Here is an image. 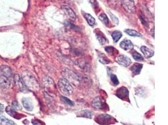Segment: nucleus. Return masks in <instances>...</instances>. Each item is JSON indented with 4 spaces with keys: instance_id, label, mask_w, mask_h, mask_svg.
I'll use <instances>...</instances> for the list:
<instances>
[{
    "instance_id": "obj_1",
    "label": "nucleus",
    "mask_w": 168,
    "mask_h": 125,
    "mask_svg": "<svg viewBox=\"0 0 168 125\" xmlns=\"http://www.w3.org/2000/svg\"><path fill=\"white\" fill-rule=\"evenodd\" d=\"M22 79L23 80L24 83L29 90L35 91L39 90V85L36 79L34 78V76L31 73L26 71V72L23 74Z\"/></svg>"
},
{
    "instance_id": "obj_2",
    "label": "nucleus",
    "mask_w": 168,
    "mask_h": 125,
    "mask_svg": "<svg viewBox=\"0 0 168 125\" xmlns=\"http://www.w3.org/2000/svg\"><path fill=\"white\" fill-rule=\"evenodd\" d=\"M58 87L60 92L64 95L69 96L73 93V87L69 81L64 78H60L58 82Z\"/></svg>"
},
{
    "instance_id": "obj_3",
    "label": "nucleus",
    "mask_w": 168,
    "mask_h": 125,
    "mask_svg": "<svg viewBox=\"0 0 168 125\" xmlns=\"http://www.w3.org/2000/svg\"><path fill=\"white\" fill-rule=\"evenodd\" d=\"M95 121L100 124H113L116 122V120L115 119L111 116L107 114H102L98 115L96 117Z\"/></svg>"
},
{
    "instance_id": "obj_4",
    "label": "nucleus",
    "mask_w": 168,
    "mask_h": 125,
    "mask_svg": "<svg viewBox=\"0 0 168 125\" xmlns=\"http://www.w3.org/2000/svg\"><path fill=\"white\" fill-rule=\"evenodd\" d=\"M122 4L124 10L129 13L135 12V6L134 0H122Z\"/></svg>"
},
{
    "instance_id": "obj_5",
    "label": "nucleus",
    "mask_w": 168,
    "mask_h": 125,
    "mask_svg": "<svg viewBox=\"0 0 168 125\" xmlns=\"http://www.w3.org/2000/svg\"><path fill=\"white\" fill-rule=\"evenodd\" d=\"M115 95L118 98H120V99L123 101H127L130 102L129 91L128 90V89L126 87L122 86L119 88L117 90Z\"/></svg>"
},
{
    "instance_id": "obj_6",
    "label": "nucleus",
    "mask_w": 168,
    "mask_h": 125,
    "mask_svg": "<svg viewBox=\"0 0 168 125\" xmlns=\"http://www.w3.org/2000/svg\"><path fill=\"white\" fill-rule=\"evenodd\" d=\"M14 81H15V83L16 87L20 91L26 93V92L29 91L27 87L26 86L25 84L24 83V82H23L22 78L20 77V76L19 75H15L14 76Z\"/></svg>"
},
{
    "instance_id": "obj_7",
    "label": "nucleus",
    "mask_w": 168,
    "mask_h": 125,
    "mask_svg": "<svg viewBox=\"0 0 168 125\" xmlns=\"http://www.w3.org/2000/svg\"><path fill=\"white\" fill-rule=\"evenodd\" d=\"M92 105L94 108L98 110H104L107 108V104L105 100L100 96H97L94 98L92 101Z\"/></svg>"
},
{
    "instance_id": "obj_8",
    "label": "nucleus",
    "mask_w": 168,
    "mask_h": 125,
    "mask_svg": "<svg viewBox=\"0 0 168 125\" xmlns=\"http://www.w3.org/2000/svg\"><path fill=\"white\" fill-rule=\"evenodd\" d=\"M116 61L120 65L124 67H128L132 63V60L130 58L124 55H120L118 56L116 58Z\"/></svg>"
},
{
    "instance_id": "obj_9",
    "label": "nucleus",
    "mask_w": 168,
    "mask_h": 125,
    "mask_svg": "<svg viewBox=\"0 0 168 125\" xmlns=\"http://www.w3.org/2000/svg\"><path fill=\"white\" fill-rule=\"evenodd\" d=\"M61 9L64 11L65 14L69 17V19L73 21H74L76 20V14L74 11L70 8L69 6L67 5L62 6Z\"/></svg>"
},
{
    "instance_id": "obj_10",
    "label": "nucleus",
    "mask_w": 168,
    "mask_h": 125,
    "mask_svg": "<svg viewBox=\"0 0 168 125\" xmlns=\"http://www.w3.org/2000/svg\"><path fill=\"white\" fill-rule=\"evenodd\" d=\"M120 46L122 49L125 51H130L134 48L133 43H132L130 40L127 39H125L121 41V43H120Z\"/></svg>"
},
{
    "instance_id": "obj_11",
    "label": "nucleus",
    "mask_w": 168,
    "mask_h": 125,
    "mask_svg": "<svg viewBox=\"0 0 168 125\" xmlns=\"http://www.w3.org/2000/svg\"><path fill=\"white\" fill-rule=\"evenodd\" d=\"M22 103L24 108L27 111H30L33 109V104L30 98H23L22 100Z\"/></svg>"
},
{
    "instance_id": "obj_12",
    "label": "nucleus",
    "mask_w": 168,
    "mask_h": 125,
    "mask_svg": "<svg viewBox=\"0 0 168 125\" xmlns=\"http://www.w3.org/2000/svg\"><path fill=\"white\" fill-rule=\"evenodd\" d=\"M11 86V82L10 81V78L2 75L0 76V87L4 89H8Z\"/></svg>"
},
{
    "instance_id": "obj_13",
    "label": "nucleus",
    "mask_w": 168,
    "mask_h": 125,
    "mask_svg": "<svg viewBox=\"0 0 168 125\" xmlns=\"http://www.w3.org/2000/svg\"><path fill=\"white\" fill-rule=\"evenodd\" d=\"M143 68V65L141 63H138V62H135L134 64H133L130 69L132 71V73L134 74V75H138L140 73L141 70H142Z\"/></svg>"
},
{
    "instance_id": "obj_14",
    "label": "nucleus",
    "mask_w": 168,
    "mask_h": 125,
    "mask_svg": "<svg viewBox=\"0 0 168 125\" xmlns=\"http://www.w3.org/2000/svg\"><path fill=\"white\" fill-rule=\"evenodd\" d=\"M94 33L97 40H98L99 43L101 44H103H103H105L106 43H107V38H106L105 35L100 30H96L94 31Z\"/></svg>"
},
{
    "instance_id": "obj_15",
    "label": "nucleus",
    "mask_w": 168,
    "mask_h": 125,
    "mask_svg": "<svg viewBox=\"0 0 168 125\" xmlns=\"http://www.w3.org/2000/svg\"><path fill=\"white\" fill-rule=\"evenodd\" d=\"M6 112L10 116V117L15 118V119H20L22 118V116L21 114H20L19 113H17L15 110H14L12 107H10V106H7L6 109H5Z\"/></svg>"
},
{
    "instance_id": "obj_16",
    "label": "nucleus",
    "mask_w": 168,
    "mask_h": 125,
    "mask_svg": "<svg viewBox=\"0 0 168 125\" xmlns=\"http://www.w3.org/2000/svg\"><path fill=\"white\" fill-rule=\"evenodd\" d=\"M140 50H141V51L142 52L144 56L146 58H151L154 55V51L153 50H151L150 48H148L147 47H146L145 46H142V47H141Z\"/></svg>"
},
{
    "instance_id": "obj_17",
    "label": "nucleus",
    "mask_w": 168,
    "mask_h": 125,
    "mask_svg": "<svg viewBox=\"0 0 168 125\" xmlns=\"http://www.w3.org/2000/svg\"><path fill=\"white\" fill-rule=\"evenodd\" d=\"M0 71L4 76H6L8 78H10L12 75V71L11 68L6 65H3L0 68Z\"/></svg>"
},
{
    "instance_id": "obj_18",
    "label": "nucleus",
    "mask_w": 168,
    "mask_h": 125,
    "mask_svg": "<svg viewBox=\"0 0 168 125\" xmlns=\"http://www.w3.org/2000/svg\"><path fill=\"white\" fill-rule=\"evenodd\" d=\"M98 57L99 61L101 62V64L108 65V64H110L111 62L110 59L107 56H106L104 53H99L98 55Z\"/></svg>"
},
{
    "instance_id": "obj_19",
    "label": "nucleus",
    "mask_w": 168,
    "mask_h": 125,
    "mask_svg": "<svg viewBox=\"0 0 168 125\" xmlns=\"http://www.w3.org/2000/svg\"><path fill=\"white\" fill-rule=\"evenodd\" d=\"M83 16L85 20H86L87 23H88L90 26H94V24H96V21L95 19L94 18V17L92 16L89 13H83Z\"/></svg>"
},
{
    "instance_id": "obj_20",
    "label": "nucleus",
    "mask_w": 168,
    "mask_h": 125,
    "mask_svg": "<svg viewBox=\"0 0 168 125\" xmlns=\"http://www.w3.org/2000/svg\"><path fill=\"white\" fill-rule=\"evenodd\" d=\"M0 124H15V123L10 120L6 118L5 116H3L2 113H0Z\"/></svg>"
},
{
    "instance_id": "obj_21",
    "label": "nucleus",
    "mask_w": 168,
    "mask_h": 125,
    "mask_svg": "<svg viewBox=\"0 0 168 125\" xmlns=\"http://www.w3.org/2000/svg\"><path fill=\"white\" fill-rule=\"evenodd\" d=\"M111 37L114 43H117L122 37V33L120 31H115L111 33Z\"/></svg>"
},
{
    "instance_id": "obj_22",
    "label": "nucleus",
    "mask_w": 168,
    "mask_h": 125,
    "mask_svg": "<svg viewBox=\"0 0 168 125\" xmlns=\"http://www.w3.org/2000/svg\"><path fill=\"white\" fill-rule=\"evenodd\" d=\"M105 50L110 56H115L118 53V51L116 48H115L113 46L105 47Z\"/></svg>"
},
{
    "instance_id": "obj_23",
    "label": "nucleus",
    "mask_w": 168,
    "mask_h": 125,
    "mask_svg": "<svg viewBox=\"0 0 168 125\" xmlns=\"http://www.w3.org/2000/svg\"><path fill=\"white\" fill-rule=\"evenodd\" d=\"M99 20L102 22L103 24H105L106 26H108L110 24L109 19L107 16V15L105 13H101L99 16Z\"/></svg>"
},
{
    "instance_id": "obj_24",
    "label": "nucleus",
    "mask_w": 168,
    "mask_h": 125,
    "mask_svg": "<svg viewBox=\"0 0 168 125\" xmlns=\"http://www.w3.org/2000/svg\"><path fill=\"white\" fill-rule=\"evenodd\" d=\"M125 33L126 34H129V36H131V37H142V34L134 30L126 29V30H125Z\"/></svg>"
},
{
    "instance_id": "obj_25",
    "label": "nucleus",
    "mask_w": 168,
    "mask_h": 125,
    "mask_svg": "<svg viewBox=\"0 0 168 125\" xmlns=\"http://www.w3.org/2000/svg\"><path fill=\"white\" fill-rule=\"evenodd\" d=\"M93 114V112L91 110H84L81 113V115H79V117L91 119L92 118Z\"/></svg>"
},
{
    "instance_id": "obj_26",
    "label": "nucleus",
    "mask_w": 168,
    "mask_h": 125,
    "mask_svg": "<svg viewBox=\"0 0 168 125\" xmlns=\"http://www.w3.org/2000/svg\"><path fill=\"white\" fill-rule=\"evenodd\" d=\"M132 56H133L134 59L137 61H144V58L142 55H140V53L137 52L136 51H134L132 53Z\"/></svg>"
},
{
    "instance_id": "obj_27",
    "label": "nucleus",
    "mask_w": 168,
    "mask_h": 125,
    "mask_svg": "<svg viewBox=\"0 0 168 125\" xmlns=\"http://www.w3.org/2000/svg\"><path fill=\"white\" fill-rule=\"evenodd\" d=\"M60 99H61L62 101H63L64 103H65L66 104H68V105H70V106H74V102L72 101L71 100H70V99H69V98H67L66 96H60Z\"/></svg>"
},
{
    "instance_id": "obj_28",
    "label": "nucleus",
    "mask_w": 168,
    "mask_h": 125,
    "mask_svg": "<svg viewBox=\"0 0 168 125\" xmlns=\"http://www.w3.org/2000/svg\"><path fill=\"white\" fill-rule=\"evenodd\" d=\"M110 79H111V82L112 84L114 86H117L119 84L118 79V78H117V76L116 75L111 74V75H110Z\"/></svg>"
},
{
    "instance_id": "obj_29",
    "label": "nucleus",
    "mask_w": 168,
    "mask_h": 125,
    "mask_svg": "<svg viewBox=\"0 0 168 125\" xmlns=\"http://www.w3.org/2000/svg\"><path fill=\"white\" fill-rule=\"evenodd\" d=\"M12 108L15 110H22V106L18 103L17 101H13L12 103Z\"/></svg>"
},
{
    "instance_id": "obj_30",
    "label": "nucleus",
    "mask_w": 168,
    "mask_h": 125,
    "mask_svg": "<svg viewBox=\"0 0 168 125\" xmlns=\"http://www.w3.org/2000/svg\"><path fill=\"white\" fill-rule=\"evenodd\" d=\"M110 16L111 17V19L112 20V21L114 22V23H115L116 24H119V20L118 19V18L113 14H112L110 11H108Z\"/></svg>"
},
{
    "instance_id": "obj_31",
    "label": "nucleus",
    "mask_w": 168,
    "mask_h": 125,
    "mask_svg": "<svg viewBox=\"0 0 168 125\" xmlns=\"http://www.w3.org/2000/svg\"><path fill=\"white\" fill-rule=\"evenodd\" d=\"M139 18H140V20L141 21V22H142V24H144L146 28H148L149 27V24H148V23L147 22V21L146 20L144 16V15L142 14H139Z\"/></svg>"
},
{
    "instance_id": "obj_32",
    "label": "nucleus",
    "mask_w": 168,
    "mask_h": 125,
    "mask_svg": "<svg viewBox=\"0 0 168 125\" xmlns=\"http://www.w3.org/2000/svg\"><path fill=\"white\" fill-rule=\"evenodd\" d=\"M108 2L110 5L113 7H116L120 3V0H108Z\"/></svg>"
},
{
    "instance_id": "obj_33",
    "label": "nucleus",
    "mask_w": 168,
    "mask_h": 125,
    "mask_svg": "<svg viewBox=\"0 0 168 125\" xmlns=\"http://www.w3.org/2000/svg\"><path fill=\"white\" fill-rule=\"evenodd\" d=\"M89 1L94 9L98 8V3L97 2V0H89Z\"/></svg>"
},
{
    "instance_id": "obj_34",
    "label": "nucleus",
    "mask_w": 168,
    "mask_h": 125,
    "mask_svg": "<svg viewBox=\"0 0 168 125\" xmlns=\"http://www.w3.org/2000/svg\"><path fill=\"white\" fill-rule=\"evenodd\" d=\"M32 124H42V122L39 121V120H32Z\"/></svg>"
},
{
    "instance_id": "obj_35",
    "label": "nucleus",
    "mask_w": 168,
    "mask_h": 125,
    "mask_svg": "<svg viewBox=\"0 0 168 125\" xmlns=\"http://www.w3.org/2000/svg\"><path fill=\"white\" fill-rule=\"evenodd\" d=\"M4 111V106L0 103V112H3Z\"/></svg>"
},
{
    "instance_id": "obj_36",
    "label": "nucleus",
    "mask_w": 168,
    "mask_h": 125,
    "mask_svg": "<svg viewBox=\"0 0 168 125\" xmlns=\"http://www.w3.org/2000/svg\"><path fill=\"white\" fill-rule=\"evenodd\" d=\"M154 28H153L152 29V31H151V33H152V36L153 37V38H154Z\"/></svg>"
}]
</instances>
